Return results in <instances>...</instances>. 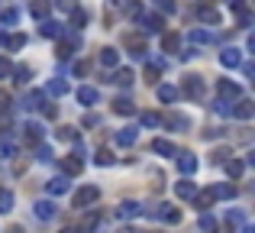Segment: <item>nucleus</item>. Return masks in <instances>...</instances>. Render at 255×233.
Listing matches in <instances>:
<instances>
[{
    "label": "nucleus",
    "mask_w": 255,
    "mask_h": 233,
    "mask_svg": "<svg viewBox=\"0 0 255 233\" xmlns=\"http://www.w3.org/2000/svg\"><path fill=\"white\" fill-rule=\"evenodd\" d=\"M204 78L200 75H184V81H181V94H187L194 104H204Z\"/></svg>",
    "instance_id": "f257e3e1"
},
{
    "label": "nucleus",
    "mask_w": 255,
    "mask_h": 233,
    "mask_svg": "<svg viewBox=\"0 0 255 233\" xmlns=\"http://www.w3.org/2000/svg\"><path fill=\"white\" fill-rule=\"evenodd\" d=\"M97 201H100V188H97V185H84V188L75 191V208L78 211L91 208V204H97Z\"/></svg>",
    "instance_id": "f03ea898"
},
{
    "label": "nucleus",
    "mask_w": 255,
    "mask_h": 233,
    "mask_svg": "<svg viewBox=\"0 0 255 233\" xmlns=\"http://www.w3.org/2000/svg\"><path fill=\"white\" fill-rule=\"evenodd\" d=\"M136 23L142 26L145 36H158V32L165 29V23H162V16H158V13H142V16H139Z\"/></svg>",
    "instance_id": "7ed1b4c3"
},
{
    "label": "nucleus",
    "mask_w": 255,
    "mask_h": 233,
    "mask_svg": "<svg viewBox=\"0 0 255 233\" xmlns=\"http://www.w3.org/2000/svg\"><path fill=\"white\" fill-rule=\"evenodd\" d=\"M217 94H220V101H236V97L243 94V88H239L236 81H230V78H220L217 81Z\"/></svg>",
    "instance_id": "20e7f679"
},
{
    "label": "nucleus",
    "mask_w": 255,
    "mask_h": 233,
    "mask_svg": "<svg viewBox=\"0 0 255 233\" xmlns=\"http://www.w3.org/2000/svg\"><path fill=\"white\" fill-rule=\"evenodd\" d=\"M174 159H178V172H181V175H194L197 165H200L194 152H174Z\"/></svg>",
    "instance_id": "39448f33"
},
{
    "label": "nucleus",
    "mask_w": 255,
    "mask_h": 233,
    "mask_svg": "<svg viewBox=\"0 0 255 233\" xmlns=\"http://www.w3.org/2000/svg\"><path fill=\"white\" fill-rule=\"evenodd\" d=\"M32 214H36L39 221H55L58 208H55L52 201H36V204H32Z\"/></svg>",
    "instance_id": "423d86ee"
},
{
    "label": "nucleus",
    "mask_w": 255,
    "mask_h": 233,
    "mask_svg": "<svg viewBox=\"0 0 255 233\" xmlns=\"http://www.w3.org/2000/svg\"><path fill=\"white\" fill-rule=\"evenodd\" d=\"M252 114H255V107H252L249 97H243L239 104H233V107H230V117H236V120H252Z\"/></svg>",
    "instance_id": "0eeeda50"
},
{
    "label": "nucleus",
    "mask_w": 255,
    "mask_h": 233,
    "mask_svg": "<svg viewBox=\"0 0 255 233\" xmlns=\"http://www.w3.org/2000/svg\"><path fill=\"white\" fill-rule=\"evenodd\" d=\"M42 136H45V133H42V126H39V123H23V143L39 146V143H42Z\"/></svg>",
    "instance_id": "6e6552de"
},
{
    "label": "nucleus",
    "mask_w": 255,
    "mask_h": 233,
    "mask_svg": "<svg viewBox=\"0 0 255 233\" xmlns=\"http://www.w3.org/2000/svg\"><path fill=\"white\" fill-rule=\"evenodd\" d=\"M39 32H42L45 39H62L65 36V29H62V23H58V19H42Z\"/></svg>",
    "instance_id": "1a4fd4ad"
},
{
    "label": "nucleus",
    "mask_w": 255,
    "mask_h": 233,
    "mask_svg": "<svg viewBox=\"0 0 255 233\" xmlns=\"http://www.w3.org/2000/svg\"><path fill=\"white\" fill-rule=\"evenodd\" d=\"M97 101H100V91H97V88H91V84L78 88V104H84V107H94Z\"/></svg>",
    "instance_id": "9d476101"
},
{
    "label": "nucleus",
    "mask_w": 255,
    "mask_h": 233,
    "mask_svg": "<svg viewBox=\"0 0 255 233\" xmlns=\"http://www.w3.org/2000/svg\"><path fill=\"white\" fill-rule=\"evenodd\" d=\"M174 195H178L181 201H191V198L197 195V185L187 182V178H181V182H174Z\"/></svg>",
    "instance_id": "9b49d317"
},
{
    "label": "nucleus",
    "mask_w": 255,
    "mask_h": 233,
    "mask_svg": "<svg viewBox=\"0 0 255 233\" xmlns=\"http://www.w3.org/2000/svg\"><path fill=\"white\" fill-rule=\"evenodd\" d=\"M68 81H65V78H52V81L49 84H45V91H42V94H52V97H65V94H68Z\"/></svg>",
    "instance_id": "f8f14e48"
},
{
    "label": "nucleus",
    "mask_w": 255,
    "mask_h": 233,
    "mask_svg": "<svg viewBox=\"0 0 255 233\" xmlns=\"http://www.w3.org/2000/svg\"><path fill=\"white\" fill-rule=\"evenodd\" d=\"M97 62L104 65V68H117L120 65V52L113 49V45H107V49H100V55H97Z\"/></svg>",
    "instance_id": "ddd939ff"
},
{
    "label": "nucleus",
    "mask_w": 255,
    "mask_h": 233,
    "mask_svg": "<svg viewBox=\"0 0 255 233\" xmlns=\"http://www.w3.org/2000/svg\"><path fill=\"white\" fill-rule=\"evenodd\" d=\"M158 217H162L165 224H181V211L174 208V204H158V211H155Z\"/></svg>",
    "instance_id": "4468645a"
},
{
    "label": "nucleus",
    "mask_w": 255,
    "mask_h": 233,
    "mask_svg": "<svg viewBox=\"0 0 255 233\" xmlns=\"http://www.w3.org/2000/svg\"><path fill=\"white\" fill-rule=\"evenodd\" d=\"M45 191H49V195H68V191H71V182L65 175H58V178H52V182L45 185Z\"/></svg>",
    "instance_id": "2eb2a0df"
},
{
    "label": "nucleus",
    "mask_w": 255,
    "mask_h": 233,
    "mask_svg": "<svg viewBox=\"0 0 255 233\" xmlns=\"http://www.w3.org/2000/svg\"><path fill=\"white\" fill-rule=\"evenodd\" d=\"M197 16H200V23H207V26H220V10L217 6H197Z\"/></svg>",
    "instance_id": "dca6fc26"
},
{
    "label": "nucleus",
    "mask_w": 255,
    "mask_h": 233,
    "mask_svg": "<svg viewBox=\"0 0 255 233\" xmlns=\"http://www.w3.org/2000/svg\"><path fill=\"white\" fill-rule=\"evenodd\" d=\"M239 62H243L239 49H223L220 52V65H223V68H239Z\"/></svg>",
    "instance_id": "f3484780"
},
{
    "label": "nucleus",
    "mask_w": 255,
    "mask_h": 233,
    "mask_svg": "<svg viewBox=\"0 0 255 233\" xmlns=\"http://www.w3.org/2000/svg\"><path fill=\"white\" fill-rule=\"evenodd\" d=\"M113 114H120V117H132V114H136V104H132L129 97H117V101H113Z\"/></svg>",
    "instance_id": "a211bd4d"
},
{
    "label": "nucleus",
    "mask_w": 255,
    "mask_h": 233,
    "mask_svg": "<svg viewBox=\"0 0 255 233\" xmlns=\"http://www.w3.org/2000/svg\"><path fill=\"white\" fill-rule=\"evenodd\" d=\"M162 123L165 126H171V130H187V126H191V120H187L184 114H168V117H162Z\"/></svg>",
    "instance_id": "6ab92c4d"
},
{
    "label": "nucleus",
    "mask_w": 255,
    "mask_h": 233,
    "mask_svg": "<svg viewBox=\"0 0 255 233\" xmlns=\"http://www.w3.org/2000/svg\"><path fill=\"white\" fill-rule=\"evenodd\" d=\"M152 152H155V156H165V159H174V146L168 143V139H152Z\"/></svg>",
    "instance_id": "aec40b11"
},
{
    "label": "nucleus",
    "mask_w": 255,
    "mask_h": 233,
    "mask_svg": "<svg viewBox=\"0 0 255 233\" xmlns=\"http://www.w3.org/2000/svg\"><path fill=\"white\" fill-rule=\"evenodd\" d=\"M142 214V208H139V201H123L117 211V217H123V221H129V217H139Z\"/></svg>",
    "instance_id": "412c9836"
},
{
    "label": "nucleus",
    "mask_w": 255,
    "mask_h": 233,
    "mask_svg": "<svg viewBox=\"0 0 255 233\" xmlns=\"http://www.w3.org/2000/svg\"><path fill=\"white\" fill-rule=\"evenodd\" d=\"M107 81H113V84H120V88H129L132 81H136V75H132L129 68H120V71H113V78H107Z\"/></svg>",
    "instance_id": "4be33fe9"
},
{
    "label": "nucleus",
    "mask_w": 255,
    "mask_h": 233,
    "mask_svg": "<svg viewBox=\"0 0 255 233\" xmlns=\"http://www.w3.org/2000/svg\"><path fill=\"white\" fill-rule=\"evenodd\" d=\"M0 42H3L10 52H16V49L26 45V36H23V32H10V36H0Z\"/></svg>",
    "instance_id": "5701e85b"
},
{
    "label": "nucleus",
    "mask_w": 255,
    "mask_h": 233,
    "mask_svg": "<svg viewBox=\"0 0 255 233\" xmlns=\"http://www.w3.org/2000/svg\"><path fill=\"white\" fill-rule=\"evenodd\" d=\"M191 42L194 45H210V42H217V32H210V29H194L191 32Z\"/></svg>",
    "instance_id": "b1692460"
},
{
    "label": "nucleus",
    "mask_w": 255,
    "mask_h": 233,
    "mask_svg": "<svg viewBox=\"0 0 255 233\" xmlns=\"http://www.w3.org/2000/svg\"><path fill=\"white\" fill-rule=\"evenodd\" d=\"M191 201L197 204V211H207V208H210L213 201H217V195H213V188H207V191H200V195H194Z\"/></svg>",
    "instance_id": "393cba45"
},
{
    "label": "nucleus",
    "mask_w": 255,
    "mask_h": 233,
    "mask_svg": "<svg viewBox=\"0 0 255 233\" xmlns=\"http://www.w3.org/2000/svg\"><path fill=\"white\" fill-rule=\"evenodd\" d=\"M139 139V130L136 126H126V130H117V143L120 146H132Z\"/></svg>",
    "instance_id": "a878e982"
},
{
    "label": "nucleus",
    "mask_w": 255,
    "mask_h": 233,
    "mask_svg": "<svg viewBox=\"0 0 255 233\" xmlns=\"http://www.w3.org/2000/svg\"><path fill=\"white\" fill-rule=\"evenodd\" d=\"M178 94H181V91L174 88V84H158V101H162V104L178 101Z\"/></svg>",
    "instance_id": "bb28decb"
},
{
    "label": "nucleus",
    "mask_w": 255,
    "mask_h": 233,
    "mask_svg": "<svg viewBox=\"0 0 255 233\" xmlns=\"http://www.w3.org/2000/svg\"><path fill=\"white\" fill-rule=\"evenodd\" d=\"M126 45H129V55H136V58H142V55H145V42H142V36H126Z\"/></svg>",
    "instance_id": "cd10ccee"
},
{
    "label": "nucleus",
    "mask_w": 255,
    "mask_h": 233,
    "mask_svg": "<svg viewBox=\"0 0 255 233\" xmlns=\"http://www.w3.org/2000/svg\"><path fill=\"white\" fill-rule=\"evenodd\" d=\"M162 49L168 52V55H174V52L181 49V39H178V32H165V36H162Z\"/></svg>",
    "instance_id": "c85d7f7f"
},
{
    "label": "nucleus",
    "mask_w": 255,
    "mask_h": 233,
    "mask_svg": "<svg viewBox=\"0 0 255 233\" xmlns=\"http://www.w3.org/2000/svg\"><path fill=\"white\" fill-rule=\"evenodd\" d=\"M120 6H123V13L129 19H139V16H142V3H139V0H123Z\"/></svg>",
    "instance_id": "c756f323"
},
{
    "label": "nucleus",
    "mask_w": 255,
    "mask_h": 233,
    "mask_svg": "<svg viewBox=\"0 0 255 233\" xmlns=\"http://www.w3.org/2000/svg\"><path fill=\"white\" fill-rule=\"evenodd\" d=\"M10 75H13V81H16V84H29V78H32V68H29V65H16V68H13Z\"/></svg>",
    "instance_id": "7c9ffc66"
},
{
    "label": "nucleus",
    "mask_w": 255,
    "mask_h": 233,
    "mask_svg": "<svg viewBox=\"0 0 255 233\" xmlns=\"http://www.w3.org/2000/svg\"><path fill=\"white\" fill-rule=\"evenodd\" d=\"M139 123L145 126V130H155V126H162V114H155V110H145V114H139Z\"/></svg>",
    "instance_id": "2f4dec72"
},
{
    "label": "nucleus",
    "mask_w": 255,
    "mask_h": 233,
    "mask_svg": "<svg viewBox=\"0 0 255 233\" xmlns=\"http://www.w3.org/2000/svg\"><path fill=\"white\" fill-rule=\"evenodd\" d=\"M75 45H78V36H68V39H62V42H58V58H71Z\"/></svg>",
    "instance_id": "473e14b6"
},
{
    "label": "nucleus",
    "mask_w": 255,
    "mask_h": 233,
    "mask_svg": "<svg viewBox=\"0 0 255 233\" xmlns=\"http://www.w3.org/2000/svg\"><path fill=\"white\" fill-rule=\"evenodd\" d=\"M200 233H217V221H213V214H207V211H200V221H197Z\"/></svg>",
    "instance_id": "72a5a7b5"
},
{
    "label": "nucleus",
    "mask_w": 255,
    "mask_h": 233,
    "mask_svg": "<svg viewBox=\"0 0 255 233\" xmlns=\"http://www.w3.org/2000/svg\"><path fill=\"white\" fill-rule=\"evenodd\" d=\"M29 13L36 19H45V16H49V0H32V3H29Z\"/></svg>",
    "instance_id": "f704fd0d"
},
{
    "label": "nucleus",
    "mask_w": 255,
    "mask_h": 233,
    "mask_svg": "<svg viewBox=\"0 0 255 233\" xmlns=\"http://www.w3.org/2000/svg\"><path fill=\"white\" fill-rule=\"evenodd\" d=\"M243 221H246V217H243V211H230V214H226V230H230V233H236L239 227H243Z\"/></svg>",
    "instance_id": "c9c22d12"
},
{
    "label": "nucleus",
    "mask_w": 255,
    "mask_h": 233,
    "mask_svg": "<svg viewBox=\"0 0 255 233\" xmlns=\"http://www.w3.org/2000/svg\"><path fill=\"white\" fill-rule=\"evenodd\" d=\"M16 152H19V146L13 143V139H6V136L0 139V159H13Z\"/></svg>",
    "instance_id": "e433bc0d"
},
{
    "label": "nucleus",
    "mask_w": 255,
    "mask_h": 233,
    "mask_svg": "<svg viewBox=\"0 0 255 233\" xmlns=\"http://www.w3.org/2000/svg\"><path fill=\"white\" fill-rule=\"evenodd\" d=\"M226 172H230V178H243L246 162H243V159H233V156H230V162H226Z\"/></svg>",
    "instance_id": "4c0bfd02"
},
{
    "label": "nucleus",
    "mask_w": 255,
    "mask_h": 233,
    "mask_svg": "<svg viewBox=\"0 0 255 233\" xmlns=\"http://www.w3.org/2000/svg\"><path fill=\"white\" fill-rule=\"evenodd\" d=\"M13 201H16V198H13V191L0 188V214H10V211H13Z\"/></svg>",
    "instance_id": "58836bf2"
},
{
    "label": "nucleus",
    "mask_w": 255,
    "mask_h": 233,
    "mask_svg": "<svg viewBox=\"0 0 255 233\" xmlns=\"http://www.w3.org/2000/svg\"><path fill=\"white\" fill-rule=\"evenodd\" d=\"M113 162H117V159H113L110 149H97V152H94V165H97V169H100V165H113Z\"/></svg>",
    "instance_id": "ea45409f"
},
{
    "label": "nucleus",
    "mask_w": 255,
    "mask_h": 233,
    "mask_svg": "<svg viewBox=\"0 0 255 233\" xmlns=\"http://www.w3.org/2000/svg\"><path fill=\"white\" fill-rule=\"evenodd\" d=\"M65 172H68V175H78V172H81L84 169V162H81V159H78V156H68V159H65Z\"/></svg>",
    "instance_id": "a19ab883"
},
{
    "label": "nucleus",
    "mask_w": 255,
    "mask_h": 233,
    "mask_svg": "<svg viewBox=\"0 0 255 233\" xmlns=\"http://www.w3.org/2000/svg\"><path fill=\"white\" fill-rule=\"evenodd\" d=\"M213 195L230 201V198H236V185H213Z\"/></svg>",
    "instance_id": "79ce46f5"
},
{
    "label": "nucleus",
    "mask_w": 255,
    "mask_h": 233,
    "mask_svg": "<svg viewBox=\"0 0 255 233\" xmlns=\"http://www.w3.org/2000/svg\"><path fill=\"white\" fill-rule=\"evenodd\" d=\"M42 97H45L42 91H32V94L26 97V104H23V107H26V110H36V107H42Z\"/></svg>",
    "instance_id": "37998d69"
},
{
    "label": "nucleus",
    "mask_w": 255,
    "mask_h": 233,
    "mask_svg": "<svg viewBox=\"0 0 255 233\" xmlns=\"http://www.w3.org/2000/svg\"><path fill=\"white\" fill-rule=\"evenodd\" d=\"M100 221H104L100 214H87V217H84V224H81L78 230H97V227H100Z\"/></svg>",
    "instance_id": "c03bdc74"
},
{
    "label": "nucleus",
    "mask_w": 255,
    "mask_h": 233,
    "mask_svg": "<svg viewBox=\"0 0 255 233\" xmlns=\"http://www.w3.org/2000/svg\"><path fill=\"white\" fill-rule=\"evenodd\" d=\"M152 3H155L162 13H174V10H178V0H152Z\"/></svg>",
    "instance_id": "a18cd8bd"
},
{
    "label": "nucleus",
    "mask_w": 255,
    "mask_h": 233,
    "mask_svg": "<svg viewBox=\"0 0 255 233\" xmlns=\"http://www.w3.org/2000/svg\"><path fill=\"white\" fill-rule=\"evenodd\" d=\"M16 19H19L16 10H3V13H0V26H13Z\"/></svg>",
    "instance_id": "49530a36"
},
{
    "label": "nucleus",
    "mask_w": 255,
    "mask_h": 233,
    "mask_svg": "<svg viewBox=\"0 0 255 233\" xmlns=\"http://www.w3.org/2000/svg\"><path fill=\"white\" fill-rule=\"evenodd\" d=\"M158 75H162L158 65H149V68H145V81H149V84H158Z\"/></svg>",
    "instance_id": "de8ad7c7"
},
{
    "label": "nucleus",
    "mask_w": 255,
    "mask_h": 233,
    "mask_svg": "<svg viewBox=\"0 0 255 233\" xmlns=\"http://www.w3.org/2000/svg\"><path fill=\"white\" fill-rule=\"evenodd\" d=\"M58 136L68 139V143H78V130H75V126H62V130H58Z\"/></svg>",
    "instance_id": "09e8293b"
},
{
    "label": "nucleus",
    "mask_w": 255,
    "mask_h": 233,
    "mask_svg": "<svg viewBox=\"0 0 255 233\" xmlns=\"http://www.w3.org/2000/svg\"><path fill=\"white\" fill-rule=\"evenodd\" d=\"M36 159H39V162H52V159H55V152H52L49 146H42V143H39V156H36Z\"/></svg>",
    "instance_id": "8fccbe9b"
},
{
    "label": "nucleus",
    "mask_w": 255,
    "mask_h": 233,
    "mask_svg": "<svg viewBox=\"0 0 255 233\" xmlns=\"http://www.w3.org/2000/svg\"><path fill=\"white\" fill-rule=\"evenodd\" d=\"M71 23H75V26H84V23H87L84 10H71Z\"/></svg>",
    "instance_id": "3c124183"
},
{
    "label": "nucleus",
    "mask_w": 255,
    "mask_h": 233,
    "mask_svg": "<svg viewBox=\"0 0 255 233\" xmlns=\"http://www.w3.org/2000/svg\"><path fill=\"white\" fill-rule=\"evenodd\" d=\"M6 110H10V94L0 91V114H6Z\"/></svg>",
    "instance_id": "603ef678"
},
{
    "label": "nucleus",
    "mask_w": 255,
    "mask_h": 233,
    "mask_svg": "<svg viewBox=\"0 0 255 233\" xmlns=\"http://www.w3.org/2000/svg\"><path fill=\"white\" fill-rule=\"evenodd\" d=\"M10 71H13V65L6 62V58H0V78H6V75H10Z\"/></svg>",
    "instance_id": "864d4df0"
},
{
    "label": "nucleus",
    "mask_w": 255,
    "mask_h": 233,
    "mask_svg": "<svg viewBox=\"0 0 255 233\" xmlns=\"http://www.w3.org/2000/svg\"><path fill=\"white\" fill-rule=\"evenodd\" d=\"M87 71H91V62H78L75 65V75H87Z\"/></svg>",
    "instance_id": "5fc2aeb1"
},
{
    "label": "nucleus",
    "mask_w": 255,
    "mask_h": 233,
    "mask_svg": "<svg viewBox=\"0 0 255 233\" xmlns=\"http://www.w3.org/2000/svg\"><path fill=\"white\" fill-rule=\"evenodd\" d=\"M97 123H100V120H97V117H94V114H87V117L81 120V126H97Z\"/></svg>",
    "instance_id": "6e6d98bb"
},
{
    "label": "nucleus",
    "mask_w": 255,
    "mask_h": 233,
    "mask_svg": "<svg viewBox=\"0 0 255 233\" xmlns=\"http://www.w3.org/2000/svg\"><path fill=\"white\" fill-rule=\"evenodd\" d=\"M42 114H45V117H49V120H52V117H55V114H58V110H55V107H52V104H42Z\"/></svg>",
    "instance_id": "4d7b16f0"
},
{
    "label": "nucleus",
    "mask_w": 255,
    "mask_h": 233,
    "mask_svg": "<svg viewBox=\"0 0 255 233\" xmlns=\"http://www.w3.org/2000/svg\"><path fill=\"white\" fill-rule=\"evenodd\" d=\"M226 3H230V6H233V10H239V13H243V10H246V3H243V0H226Z\"/></svg>",
    "instance_id": "13d9d810"
},
{
    "label": "nucleus",
    "mask_w": 255,
    "mask_h": 233,
    "mask_svg": "<svg viewBox=\"0 0 255 233\" xmlns=\"http://www.w3.org/2000/svg\"><path fill=\"white\" fill-rule=\"evenodd\" d=\"M236 233H255V230H252V227H249V224H243V227H239V230H236Z\"/></svg>",
    "instance_id": "bf43d9fd"
},
{
    "label": "nucleus",
    "mask_w": 255,
    "mask_h": 233,
    "mask_svg": "<svg viewBox=\"0 0 255 233\" xmlns=\"http://www.w3.org/2000/svg\"><path fill=\"white\" fill-rule=\"evenodd\" d=\"M62 233H81V230H78V227H65Z\"/></svg>",
    "instance_id": "052dcab7"
}]
</instances>
